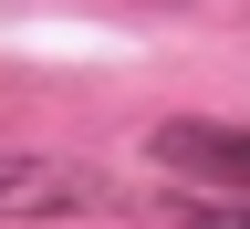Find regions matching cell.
Listing matches in <instances>:
<instances>
[{
  "instance_id": "6da1fadb",
  "label": "cell",
  "mask_w": 250,
  "mask_h": 229,
  "mask_svg": "<svg viewBox=\"0 0 250 229\" xmlns=\"http://www.w3.org/2000/svg\"><path fill=\"white\" fill-rule=\"evenodd\" d=\"M115 187H94L62 156H0V219H104Z\"/></svg>"
},
{
  "instance_id": "7a4b0ae2",
  "label": "cell",
  "mask_w": 250,
  "mask_h": 229,
  "mask_svg": "<svg viewBox=\"0 0 250 229\" xmlns=\"http://www.w3.org/2000/svg\"><path fill=\"white\" fill-rule=\"evenodd\" d=\"M156 156H167V167H188L198 187H240V198H250V125L177 115V125H156Z\"/></svg>"
}]
</instances>
